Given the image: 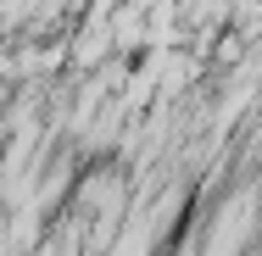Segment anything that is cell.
<instances>
[{"mask_svg": "<svg viewBox=\"0 0 262 256\" xmlns=\"http://www.w3.org/2000/svg\"><path fill=\"white\" fill-rule=\"evenodd\" d=\"M106 56H117L112 51V28L95 22V17H84V28L67 39V67H73V73H90V67H101Z\"/></svg>", "mask_w": 262, "mask_h": 256, "instance_id": "obj_1", "label": "cell"}]
</instances>
